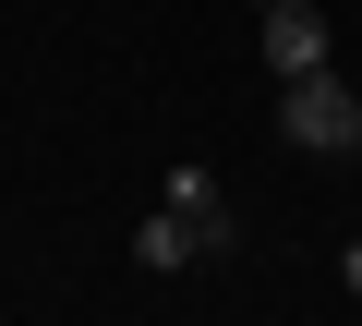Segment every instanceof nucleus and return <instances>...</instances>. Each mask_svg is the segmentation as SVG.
<instances>
[{
  "label": "nucleus",
  "instance_id": "2",
  "mask_svg": "<svg viewBox=\"0 0 362 326\" xmlns=\"http://www.w3.org/2000/svg\"><path fill=\"white\" fill-rule=\"evenodd\" d=\"M266 73L278 85L326 73V13H314V0H278V13H266Z\"/></svg>",
  "mask_w": 362,
  "mask_h": 326
},
{
  "label": "nucleus",
  "instance_id": "4",
  "mask_svg": "<svg viewBox=\"0 0 362 326\" xmlns=\"http://www.w3.org/2000/svg\"><path fill=\"white\" fill-rule=\"evenodd\" d=\"M157 206H169V218H206V230H218V254H230V194H218V170H206V157H181Z\"/></svg>",
  "mask_w": 362,
  "mask_h": 326
},
{
  "label": "nucleus",
  "instance_id": "5",
  "mask_svg": "<svg viewBox=\"0 0 362 326\" xmlns=\"http://www.w3.org/2000/svg\"><path fill=\"white\" fill-rule=\"evenodd\" d=\"M338 278H350V302H362V242H350V254H338Z\"/></svg>",
  "mask_w": 362,
  "mask_h": 326
},
{
  "label": "nucleus",
  "instance_id": "3",
  "mask_svg": "<svg viewBox=\"0 0 362 326\" xmlns=\"http://www.w3.org/2000/svg\"><path fill=\"white\" fill-rule=\"evenodd\" d=\"M206 254H218L206 218H169V206H157V218L133 230V266H145V278H181V266H206Z\"/></svg>",
  "mask_w": 362,
  "mask_h": 326
},
{
  "label": "nucleus",
  "instance_id": "1",
  "mask_svg": "<svg viewBox=\"0 0 362 326\" xmlns=\"http://www.w3.org/2000/svg\"><path fill=\"white\" fill-rule=\"evenodd\" d=\"M278 133H290L302 157H350V145H362V97H350L338 73H302V85H278Z\"/></svg>",
  "mask_w": 362,
  "mask_h": 326
},
{
  "label": "nucleus",
  "instance_id": "6",
  "mask_svg": "<svg viewBox=\"0 0 362 326\" xmlns=\"http://www.w3.org/2000/svg\"><path fill=\"white\" fill-rule=\"evenodd\" d=\"M254 13H278V0H254Z\"/></svg>",
  "mask_w": 362,
  "mask_h": 326
}]
</instances>
